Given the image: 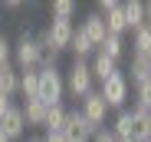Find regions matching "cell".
<instances>
[{
  "label": "cell",
  "mask_w": 151,
  "mask_h": 142,
  "mask_svg": "<svg viewBox=\"0 0 151 142\" xmlns=\"http://www.w3.org/2000/svg\"><path fill=\"white\" fill-rule=\"evenodd\" d=\"M10 109H13V99H10V96H4V92H0V119H4V116H7Z\"/></svg>",
  "instance_id": "obj_24"
},
{
  "label": "cell",
  "mask_w": 151,
  "mask_h": 142,
  "mask_svg": "<svg viewBox=\"0 0 151 142\" xmlns=\"http://www.w3.org/2000/svg\"><path fill=\"white\" fill-rule=\"evenodd\" d=\"M122 13H125V27H128L132 33L138 27H145V0H125Z\"/></svg>",
  "instance_id": "obj_12"
},
{
  "label": "cell",
  "mask_w": 151,
  "mask_h": 142,
  "mask_svg": "<svg viewBox=\"0 0 151 142\" xmlns=\"http://www.w3.org/2000/svg\"><path fill=\"white\" fill-rule=\"evenodd\" d=\"M132 106H138V109L151 112V79H148V83H141V86H135V103H132Z\"/></svg>",
  "instance_id": "obj_21"
},
{
  "label": "cell",
  "mask_w": 151,
  "mask_h": 142,
  "mask_svg": "<svg viewBox=\"0 0 151 142\" xmlns=\"http://www.w3.org/2000/svg\"><path fill=\"white\" fill-rule=\"evenodd\" d=\"M43 142H69V139H66L63 132H46V135H43Z\"/></svg>",
  "instance_id": "obj_25"
},
{
  "label": "cell",
  "mask_w": 151,
  "mask_h": 142,
  "mask_svg": "<svg viewBox=\"0 0 151 142\" xmlns=\"http://www.w3.org/2000/svg\"><path fill=\"white\" fill-rule=\"evenodd\" d=\"M89 142H118V139H115V132H112L109 126H102V129H99V132H95Z\"/></svg>",
  "instance_id": "obj_23"
},
{
  "label": "cell",
  "mask_w": 151,
  "mask_h": 142,
  "mask_svg": "<svg viewBox=\"0 0 151 142\" xmlns=\"http://www.w3.org/2000/svg\"><path fill=\"white\" fill-rule=\"evenodd\" d=\"M40 103H46V106H59L63 103V96H66V76L59 73V66H53V63H43L40 69Z\"/></svg>",
  "instance_id": "obj_2"
},
{
  "label": "cell",
  "mask_w": 151,
  "mask_h": 142,
  "mask_svg": "<svg viewBox=\"0 0 151 142\" xmlns=\"http://www.w3.org/2000/svg\"><path fill=\"white\" fill-rule=\"evenodd\" d=\"M79 112L86 116V119H89L95 129H102L105 119H109V103L102 99V92H99V89H92L86 99H79Z\"/></svg>",
  "instance_id": "obj_6"
},
{
  "label": "cell",
  "mask_w": 151,
  "mask_h": 142,
  "mask_svg": "<svg viewBox=\"0 0 151 142\" xmlns=\"http://www.w3.org/2000/svg\"><path fill=\"white\" fill-rule=\"evenodd\" d=\"M0 142H10V139H7V132H4V129H0Z\"/></svg>",
  "instance_id": "obj_29"
},
{
  "label": "cell",
  "mask_w": 151,
  "mask_h": 142,
  "mask_svg": "<svg viewBox=\"0 0 151 142\" xmlns=\"http://www.w3.org/2000/svg\"><path fill=\"white\" fill-rule=\"evenodd\" d=\"M49 13L56 20H72L76 17V4L72 0H53V4H49Z\"/></svg>",
  "instance_id": "obj_20"
},
{
  "label": "cell",
  "mask_w": 151,
  "mask_h": 142,
  "mask_svg": "<svg viewBox=\"0 0 151 142\" xmlns=\"http://www.w3.org/2000/svg\"><path fill=\"white\" fill-rule=\"evenodd\" d=\"M66 112H69V109H66L63 103H59V106H49V109H46V122H43V129H46V132H63V126H66Z\"/></svg>",
  "instance_id": "obj_16"
},
{
  "label": "cell",
  "mask_w": 151,
  "mask_h": 142,
  "mask_svg": "<svg viewBox=\"0 0 151 142\" xmlns=\"http://www.w3.org/2000/svg\"><path fill=\"white\" fill-rule=\"evenodd\" d=\"M132 142H145V139H132Z\"/></svg>",
  "instance_id": "obj_30"
},
{
  "label": "cell",
  "mask_w": 151,
  "mask_h": 142,
  "mask_svg": "<svg viewBox=\"0 0 151 142\" xmlns=\"http://www.w3.org/2000/svg\"><path fill=\"white\" fill-rule=\"evenodd\" d=\"M7 63H13V43L0 33V66H7Z\"/></svg>",
  "instance_id": "obj_22"
},
{
  "label": "cell",
  "mask_w": 151,
  "mask_h": 142,
  "mask_svg": "<svg viewBox=\"0 0 151 142\" xmlns=\"http://www.w3.org/2000/svg\"><path fill=\"white\" fill-rule=\"evenodd\" d=\"M63 76H66V92H69V96H76V99H86L89 92L95 89L92 69H89V63H86V60H76Z\"/></svg>",
  "instance_id": "obj_3"
},
{
  "label": "cell",
  "mask_w": 151,
  "mask_h": 142,
  "mask_svg": "<svg viewBox=\"0 0 151 142\" xmlns=\"http://www.w3.org/2000/svg\"><path fill=\"white\" fill-rule=\"evenodd\" d=\"M23 119H27V126H43L46 122V103H40V99H23Z\"/></svg>",
  "instance_id": "obj_14"
},
{
  "label": "cell",
  "mask_w": 151,
  "mask_h": 142,
  "mask_svg": "<svg viewBox=\"0 0 151 142\" xmlns=\"http://www.w3.org/2000/svg\"><path fill=\"white\" fill-rule=\"evenodd\" d=\"M0 92L4 96H20V69L13 66V63H7V66H0Z\"/></svg>",
  "instance_id": "obj_13"
},
{
  "label": "cell",
  "mask_w": 151,
  "mask_h": 142,
  "mask_svg": "<svg viewBox=\"0 0 151 142\" xmlns=\"http://www.w3.org/2000/svg\"><path fill=\"white\" fill-rule=\"evenodd\" d=\"M95 13L105 20V33H112V36H122L125 30H128V27H125V13H122V4H118V0H102Z\"/></svg>",
  "instance_id": "obj_7"
},
{
  "label": "cell",
  "mask_w": 151,
  "mask_h": 142,
  "mask_svg": "<svg viewBox=\"0 0 151 142\" xmlns=\"http://www.w3.org/2000/svg\"><path fill=\"white\" fill-rule=\"evenodd\" d=\"M69 50L76 53V60H86V56H92V53H95V46L86 40V33H82L79 27H76V33H72V43H69Z\"/></svg>",
  "instance_id": "obj_19"
},
{
  "label": "cell",
  "mask_w": 151,
  "mask_h": 142,
  "mask_svg": "<svg viewBox=\"0 0 151 142\" xmlns=\"http://www.w3.org/2000/svg\"><path fill=\"white\" fill-rule=\"evenodd\" d=\"M43 63H46V53H43L40 36H33V33L23 30L20 40L13 43V66L17 69H40Z\"/></svg>",
  "instance_id": "obj_1"
},
{
  "label": "cell",
  "mask_w": 151,
  "mask_h": 142,
  "mask_svg": "<svg viewBox=\"0 0 151 142\" xmlns=\"http://www.w3.org/2000/svg\"><path fill=\"white\" fill-rule=\"evenodd\" d=\"M132 53H141V56H151V27H138L132 33Z\"/></svg>",
  "instance_id": "obj_17"
},
{
  "label": "cell",
  "mask_w": 151,
  "mask_h": 142,
  "mask_svg": "<svg viewBox=\"0 0 151 142\" xmlns=\"http://www.w3.org/2000/svg\"><path fill=\"white\" fill-rule=\"evenodd\" d=\"M79 30L86 33V40L95 46V50H99V46H102V40H105V20L102 17H99V13H89L82 23H79Z\"/></svg>",
  "instance_id": "obj_11"
},
{
  "label": "cell",
  "mask_w": 151,
  "mask_h": 142,
  "mask_svg": "<svg viewBox=\"0 0 151 142\" xmlns=\"http://www.w3.org/2000/svg\"><path fill=\"white\" fill-rule=\"evenodd\" d=\"M141 129H145V139L151 142V112H148V119H145V126H141Z\"/></svg>",
  "instance_id": "obj_26"
},
{
  "label": "cell",
  "mask_w": 151,
  "mask_h": 142,
  "mask_svg": "<svg viewBox=\"0 0 151 142\" xmlns=\"http://www.w3.org/2000/svg\"><path fill=\"white\" fill-rule=\"evenodd\" d=\"M128 83L132 86H141L151 79V56H141V53H132V63H128Z\"/></svg>",
  "instance_id": "obj_10"
},
{
  "label": "cell",
  "mask_w": 151,
  "mask_h": 142,
  "mask_svg": "<svg viewBox=\"0 0 151 142\" xmlns=\"http://www.w3.org/2000/svg\"><path fill=\"white\" fill-rule=\"evenodd\" d=\"M20 96L23 99H36L40 96V73L36 69H20Z\"/></svg>",
  "instance_id": "obj_15"
},
{
  "label": "cell",
  "mask_w": 151,
  "mask_h": 142,
  "mask_svg": "<svg viewBox=\"0 0 151 142\" xmlns=\"http://www.w3.org/2000/svg\"><path fill=\"white\" fill-rule=\"evenodd\" d=\"M89 69H92V79L102 86L105 79H112V76L118 73V63H115V60H109L105 53H99V50H95V53H92V60H89Z\"/></svg>",
  "instance_id": "obj_9"
},
{
  "label": "cell",
  "mask_w": 151,
  "mask_h": 142,
  "mask_svg": "<svg viewBox=\"0 0 151 142\" xmlns=\"http://www.w3.org/2000/svg\"><path fill=\"white\" fill-rule=\"evenodd\" d=\"M99 92H102V99L109 103V109H118V112H122L125 103L132 99V83H128V76L118 69L112 79H105L102 86H99Z\"/></svg>",
  "instance_id": "obj_4"
},
{
  "label": "cell",
  "mask_w": 151,
  "mask_h": 142,
  "mask_svg": "<svg viewBox=\"0 0 151 142\" xmlns=\"http://www.w3.org/2000/svg\"><path fill=\"white\" fill-rule=\"evenodd\" d=\"M145 23H148V27H151V0H148V4H145Z\"/></svg>",
  "instance_id": "obj_27"
},
{
  "label": "cell",
  "mask_w": 151,
  "mask_h": 142,
  "mask_svg": "<svg viewBox=\"0 0 151 142\" xmlns=\"http://www.w3.org/2000/svg\"><path fill=\"white\" fill-rule=\"evenodd\" d=\"M27 142H43V135H30V139H27Z\"/></svg>",
  "instance_id": "obj_28"
},
{
  "label": "cell",
  "mask_w": 151,
  "mask_h": 142,
  "mask_svg": "<svg viewBox=\"0 0 151 142\" xmlns=\"http://www.w3.org/2000/svg\"><path fill=\"white\" fill-rule=\"evenodd\" d=\"M99 53H105L109 60H122L125 56V43H122V36H112V33H105V40H102V46H99Z\"/></svg>",
  "instance_id": "obj_18"
},
{
  "label": "cell",
  "mask_w": 151,
  "mask_h": 142,
  "mask_svg": "<svg viewBox=\"0 0 151 142\" xmlns=\"http://www.w3.org/2000/svg\"><path fill=\"white\" fill-rule=\"evenodd\" d=\"M99 129L86 119V116L79 112V109H69L66 112V126H63V135L69 139V142H89L92 135H95Z\"/></svg>",
  "instance_id": "obj_5"
},
{
  "label": "cell",
  "mask_w": 151,
  "mask_h": 142,
  "mask_svg": "<svg viewBox=\"0 0 151 142\" xmlns=\"http://www.w3.org/2000/svg\"><path fill=\"white\" fill-rule=\"evenodd\" d=\"M0 129H4L7 132V139L10 142H20V139H27V119H23V109L20 106H13L7 116H4V119H0Z\"/></svg>",
  "instance_id": "obj_8"
}]
</instances>
